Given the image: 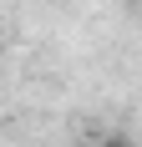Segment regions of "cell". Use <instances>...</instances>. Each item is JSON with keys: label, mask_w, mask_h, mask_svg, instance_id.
I'll list each match as a JSON object with an SVG mask.
<instances>
[{"label": "cell", "mask_w": 142, "mask_h": 147, "mask_svg": "<svg viewBox=\"0 0 142 147\" xmlns=\"http://www.w3.org/2000/svg\"><path fill=\"white\" fill-rule=\"evenodd\" d=\"M97 147H137V142H132V137L127 132H107V137H101V142Z\"/></svg>", "instance_id": "1"}]
</instances>
